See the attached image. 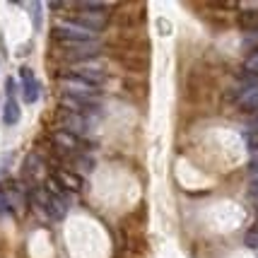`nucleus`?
<instances>
[{"instance_id":"obj_14","label":"nucleus","mask_w":258,"mask_h":258,"mask_svg":"<svg viewBox=\"0 0 258 258\" xmlns=\"http://www.w3.org/2000/svg\"><path fill=\"white\" fill-rule=\"evenodd\" d=\"M244 70H246V73H251V75H258V51H256V53H251V56L246 58Z\"/></svg>"},{"instance_id":"obj_21","label":"nucleus","mask_w":258,"mask_h":258,"mask_svg":"<svg viewBox=\"0 0 258 258\" xmlns=\"http://www.w3.org/2000/svg\"><path fill=\"white\" fill-rule=\"evenodd\" d=\"M253 128H256V131H258V118H256V121H253Z\"/></svg>"},{"instance_id":"obj_13","label":"nucleus","mask_w":258,"mask_h":258,"mask_svg":"<svg viewBox=\"0 0 258 258\" xmlns=\"http://www.w3.org/2000/svg\"><path fill=\"white\" fill-rule=\"evenodd\" d=\"M29 10H32V22L39 29L41 27V3H29Z\"/></svg>"},{"instance_id":"obj_7","label":"nucleus","mask_w":258,"mask_h":258,"mask_svg":"<svg viewBox=\"0 0 258 258\" xmlns=\"http://www.w3.org/2000/svg\"><path fill=\"white\" fill-rule=\"evenodd\" d=\"M73 75H78L80 80H85V82H90V85H94V87H101V82L106 80V75L101 73V70H97V68H75V73Z\"/></svg>"},{"instance_id":"obj_12","label":"nucleus","mask_w":258,"mask_h":258,"mask_svg":"<svg viewBox=\"0 0 258 258\" xmlns=\"http://www.w3.org/2000/svg\"><path fill=\"white\" fill-rule=\"evenodd\" d=\"M24 169H27V174L36 176V174H39V169H41V164H39V157H36V155H29V157H27V162H24Z\"/></svg>"},{"instance_id":"obj_1","label":"nucleus","mask_w":258,"mask_h":258,"mask_svg":"<svg viewBox=\"0 0 258 258\" xmlns=\"http://www.w3.org/2000/svg\"><path fill=\"white\" fill-rule=\"evenodd\" d=\"M53 36L58 44H75V41H94V32L80 27L75 22H60L53 27Z\"/></svg>"},{"instance_id":"obj_20","label":"nucleus","mask_w":258,"mask_h":258,"mask_svg":"<svg viewBox=\"0 0 258 258\" xmlns=\"http://www.w3.org/2000/svg\"><path fill=\"white\" fill-rule=\"evenodd\" d=\"M5 208H8V205H5V203H3V196H0V215L5 213Z\"/></svg>"},{"instance_id":"obj_3","label":"nucleus","mask_w":258,"mask_h":258,"mask_svg":"<svg viewBox=\"0 0 258 258\" xmlns=\"http://www.w3.org/2000/svg\"><path fill=\"white\" fill-rule=\"evenodd\" d=\"M73 22L97 34V32H101V29L106 27L109 17H106V12H97V10H78V12H75V17H73Z\"/></svg>"},{"instance_id":"obj_17","label":"nucleus","mask_w":258,"mask_h":258,"mask_svg":"<svg viewBox=\"0 0 258 258\" xmlns=\"http://www.w3.org/2000/svg\"><path fill=\"white\" fill-rule=\"evenodd\" d=\"M241 24H244V27H258V15H244Z\"/></svg>"},{"instance_id":"obj_16","label":"nucleus","mask_w":258,"mask_h":258,"mask_svg":"<svg viewBox=\"0 0 258 258\" xmlns=\"http://www.w3.org/2000/svg\"><path fill=\"white\" fill-rule=\"evenodd\" d=\"M5 90H8V99H15V92H17V82L12 78H8V82H5Z\"/></svg>"},{"instance_id":"obj_10","label":"nucleus","mask_w":258,"mask_h":258,"mask_svg":"<svg viewBox=\"0 0 258 258\" xmlns=\"http://www.w3.org/2000/svg\"><path fill=\"white\" fill-rule=\"evenodd\" d=\"M53 143H56L60 150H75V147H80V140L78 135L68 133V131H58V133H53Z\"/></svg>"},{"instance_id":"obj_2","label":"nucleus","mask_w":258,"mask_h":258,"mask_svg":"<svg viewBox=\"0 0 258 258\" xmlns=\"http://www.w3.org/2000/svg\"><path fill=\"white\" fill-rule=\"evenodd\" d=\"M58 48L66 53L70 60H87L99 53V44L97 41H75V44H58Z\"/></svg>"},{"instance_id":"obj_8","label":"nucleus","mask_w":258,"mask_h":258,"mask_svg":"<svg viewBox=\"0 0 258 258\" xmlns=\"http://www.w3.org/2000/svg\"><path fill=\"white\" fill-rule=\"evenodd\" d=\"M239 106H241V111H256L258 109V85L253 87H248L241 97H239Z\"/></svg>"},{"instance_id":"obj_5","label":"nucleus","mask_w":258,"mask_h":258,"mask_svg":"<svg viewBox=\"0 0 258 258\" xmlns=\"http://www.w3.org/2000/svg\"><path fill=\"white\" fill-rule=\"evenodd\" d=\"M20 75H22V97L27 104H34V101L39 99V94H41V87H39V82L34 78V73L29 68H22L20 70Z\"/></svg>"},{"instance_id":"obj_6","label":"nucleus","mask_w":258,"mask_h":258,"mask_svg":"<svg viewBox=\"0 0 258 258\" xmlns=\"http://www.w3.org/2000/svg\"><path fill=\"white\" fill-rule=\"evenodd\" d=\"M58 121L68 128V133L73 135H82L85 131H87V123L80 118V113H73V111H60V116H58Z\"/></svg>"},{"instance_id":"obj_15","label":"nucleus","mask_w":258,"mask_h":258,"mask_svg":"<svg viewBox=\"0 0 258 258\" xmlns=\"http://www.w3.org/2000/svg\"><path fill=\"white\" fill-rule=\"evenodd\" d=\"M244 241H246L248 248H256V251H258V229H251V232L244 236Z\"/></svg>"},{"instance_id":"obj_19","label":"nucleus","mask_w":258,"mask_h":258,"mask_svg":"<svg viewBox=\"0 0 258 258\" xmlns=\"http://www.w3.org/2000/svg\"><path fill=\"white\" fill-rule=\"evenodd\" d=\"M251 171L256 174V179H258V162H251Z\"/></svg>"},{"instance_id":"obj_11","label":"nucleus","mask_w":258,"mask_h":258,"mask_svg":"<svg viewBox=\"0 0 258 258\" xmlns=\"http://www.w3.org/2000/svg\"><path fill=\"white\" fill-rule=\"evenodd\" d=\"M17 121H20V104H17V99H8L5 109H3V123L15 125Z\"/></svg>"},{"instance_id":"obj_9","label":"nucleus","mask_w":258,"mask_h":258,"mask_svg":"<svg viewBox=\"0 0 258 258\" xmlns=\"http://www.w3.org/2000/svg\"><path fill=\"white\" fill-rule=\"evenodd\" d=\"M56 181L66 191H80V188H82V179H80L78 174H73V171H58Z\"/></svg>"},{"instance_id":"obj_4","label":"nucleus","mask_w":258,"mask_h":258,"mask_svg":"<svg viewBox=\"0 0 258 258\" xmlns=\"http://www.w3.org/2000/svg\"><path fill=\"white\" fill-rule=\"evenodd\" d=\"M63 90L70 92V97H94L97 92H99V87H94V85H90V82H85V80H80L78 75H73V78H66L63 82Z\"/></svg>"},{"instance_id":"obj_18","label":"nucleus","mask_w":258,"mask_h":258,"mask_svg":"<svg viewBox=\"0 0 258 258\" xmlns=\"http://www.w3.org/2000/svg\"><path fill=\"white\" fill-rule=\"evenodd\" d=\"M248 188H251V196H256L258 198V179L251 181V186H248Z\"/></svg>"}]
</instances>
